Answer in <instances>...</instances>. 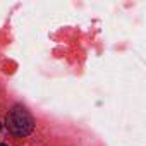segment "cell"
I'll return each mask as SVG.
<instances>
[{
	"instance_id": "1",
	"label": "cell",
	"mask_w": 146,
	"mask_h": 146,
	"mask_svg": "<svg viewBox=\"0 0 146 146\" xmlns=\"http://www.w3.org/2000/svg\"><path fill=\"white\" fill-rule=\"evenodd\" d=\"M5 124L9 127V131L16 136H28L33 132L35 129V120L33 117L28 113L26 108L23 107H14L7 117H5Z\"/></svg>"
},
{
	"instance_id": "2",
	"label": "cell",
	"mask_w": 146,
	"mask_h": 146,
	"mask_svg": "<svg viewBox=\"0 0 146 146\" xmlns=\"http://www.w3.org/2000/svg\"><path fill=\"white\" fill-rule=\"evenodd\" d=\"M0 146H7V144H5V143H2V144H0Z\"/></svg>"
},
{
	"instance_id": "3",
	"label": "cell",
	"mask_w": 146,
	"mask_h": 146,
	"mask_svg": "<svg viewBox=\"0 0 146 146\" xmlns=\"http://www.w3.org/2000/svg\"><path fill=\"white\" fill-rule=\"evenodd\" d=\"M0 129H2V124H0Z\"/></svg>"
}]
</instances>
